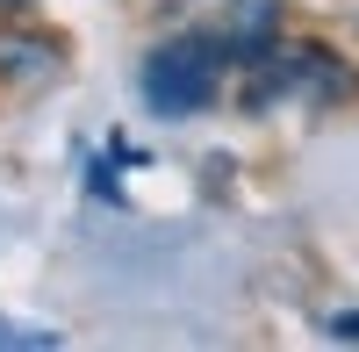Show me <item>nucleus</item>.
<instances>
[{
	"instance_id": "f257e3e1",
	"label": "nucleus",
	"mask_w": 359,
	"mask_h": 352,
	"mask_svg": "<svg viewBox=\"0 0 359 352\" xmlns=\"http://www.w3.org/2000/svg\"><path fill=\"white\" fill-rule=\"evenodd\" d=\"M230 65H237V50L223 29H180L144 57V101H151V115H201L223 94Z\"/></svg>"
},
{
	"instance_id": "f03ea898",
	"label": "nucleus",
	"mask_w": 359,
	"mask_h": 352,
	"mask_svg": "<svg viewBox=\"0 0 359 352\" xmlns=\"http://www.w3.org/2000/svg\"><path fill=\"white\" fill-rule=\"evenodd\" d=\"M245 72H259L252 101H273V94L309 101V108H338V101H352V65H345L331 43H316V36H280L273 50L245 57Z\"/></svg>"
},
{
	"instance_id": "7ed1b4c3",
	"label": "nucleus",
	"mask_w": 359,
	"mask_h": 352,
	"mask_svg": "<svg viewBox=\"0 0 359 352\" xmlns=\"http://www.w3.org/2000/svg\"><path fill=\"white\" fill-rule=\"evenodd\" d=\"M0 65H29V72H43L50 50H43V43H22V36H0Z\"/></svg>"
},
{
	"instance_id": "20e7f679",
	"label": "nucleus",
	"mask_w": 359,
	"mask_h": 352,
	"mask_svg": "<svg viewBox=\"0 0 359 352\" xmlns=\"http://www.w3.org/2000/svg\"><path fill=\"white\" fill-rule=\"evenodd\" d=\"M43 345H57L50 331H15V324H0V352H43Z\"/></svg>"
},
{
	"instance_id": "39448f33",
	"label": "nucleus",
	"mask_w": 359,
	"mask_h": 352,
	"mask_svg": "<svg viewBox=\"0 0 359 352\" xmlns=\"http://www.w3.org/2000/svg\"><path fill=\"white\" fill-rule=\"evenodd\" d=\"M331 338H345V345H359V309H345V316H331Z\"/></svg>"
},
{
	"instance_id": "423d86ee",
	"label": "nucleus",
	"mask_w": 359,
	"mask_h": 352,
	"mask_svg": "<svg viewBox=\"0 0 359 352\" xmlns=\"http://www.w3.org/2000/svg\"><path fill=\"white\" fill-rule=\"evenodd\" d=\"M22 8H29V0H0V15H22Z\"/></svg>"
}]
</instances>
